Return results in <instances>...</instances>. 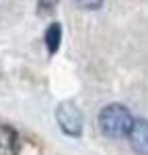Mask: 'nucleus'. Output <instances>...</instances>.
Instances as JSON below:
<instances>
[{
	"label": "nucleus",
	"instance_id": "423d86ee",
	"mask_svg": "<svg viewBox=\"0 0 148 155\" xmlns=\"http://www.w3.org/2000/svg\"><path fill=\"white\" fill-rule=\"evenodd\" d=\"M76 6H82V8H88V11H95V8H101L103 2H74Z\"/></svg>",
	"mask_w": 148,
	"mask_h": 155
},
{
	"label": "nucleus",
	"instance_id": "f257e3e1",
	"mask_svg": "<svg viewBox=\"0 0 148 155\" xmlns=\"http://www.w3.org/2000/svg\"><path fill=\"white\" fill-rule=\"evenodd\" d=\"M134 116L122 104H109L99 114V128L107 139H123L130 134Z\"/></svg>",
	"mask_w": 148,
	"mask_h": 155
},
{
	"label": "nucleus",
	"instance_id": "7ed1b4c3",
	"mask_svg": "<svg viewBox=\"0 0 148 155\" xmlns=\"http://www.w3.org/2000/svg\"><path fill=\"white\" fill-rule=\"evenodd\" d=\"M128 141H130V147L134 149L136 155H148V120H134L130 134H128Z\"/></svg>",
	"mask_w": 148,
	"mask_h": 155
},
{
	"label": "nucleus",
	"instance_id": "39448f33",
	"mask_svg": "<svg viewBox=\"0 0 148 155\" xmlns=\"http://www.w3.org/2000/svg\"><path fill=\"white\" fill-rule=\"evenodd\" d=\"M43 41H45V48H48L49 56H54L62 46V25L60 23H51L43 33Z\"/></svg>",
	"mask_w": 148,
	"mask_h": 155
},
{
	"label": "nucleus",
	"instance_id": "f03ea898",
	"mask_svg": "<svg viewBox=\"0 0 148 155\" xmlns=\"http://www.w3.org/2000/svg\"><path fill=\"white\" fill-rule=\"evenodd\" d=\"M56 120H58V126L64 134L74 137V139H78L82 134L85 118H82V112L78 110V106L74 101H62L56 107Z\"/></svg>",
	"mask_w": 148,
	"mask_h": 155
},
{
	"label": "nucleus",
	"instance_id": "20e7f679",
	"mask_svg": "<svg viewBox=\"0 0 148 155\" xmlns=\"http://www.w3.org/2000/svg\"><path fill=\"white\" fill-rule=\"evenodd\" d=\"M0 155H19V132L0 124Z\"/></svg>",
	"mask_w": 148,
	"mask_h": 155
},
{
	"label": "nucleus",
	"instance_id": "0eeeda50",
	"mask_svg": "<svg viewBox=\"0 0 148 155\" xmlns=\"http://www.w3.org/2000/svg\"><path fill=\"white\" fill-rule=\"evenodd\" d=\"M39 8H41V12H43V8H45V12H49V11H54V2H39L37 4Z\"/></svg>",
	"mask_w": 148,
	"mask_h": 155
}]
</instances>
